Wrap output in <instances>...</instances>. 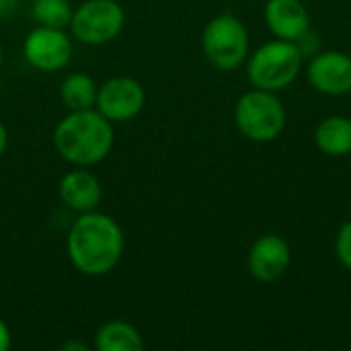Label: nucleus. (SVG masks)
<instances>
[{
  "label": "nucleus",
  "mask_w": 351,
  "mask_h": 351,
  "mask_svg": "<svg viewBox=\"0 0 351 351\" xmlns=\"http://www.w3.org/2000/svg\"><path fill=\"white\" fill-rule=\"evenodd\" d=\"M263 16L278 39L298 41L311 31V16L302 0H267Z\"/></svg>",
  "instance_id": "nucleus-12"
},
{
  "label": "nucleus",
  "mask_w": 351,
  "mask_h": 351,
  "mask_svg": "<svg viewBox=\"0 0 351 351\" xmlns=\"http://www.w3.org/2000/svg\"><path fill=\"white\" fill-rule=\"evenodd\" d=\"M60 350L62 351H90L93 350V346H86V343H82V341H66V343H62V346H60Z\"/></svg>",
  "instance_id": "nucleus-20"
},
{
  "label": "nucleus",
  "mask_w": 351,
  "mask_h": 351,
  "mask_svg": "<svg viewBox=\"0 0 351 351\" xmlns=\"http://www.w3.org/2000/svg\"><path fill=\"white\" fill-rule=\"evenodd\" d=\"M234 123L251 142H271L286 128V109L271 90L253 88L234 105Z\"/></svg>",
  "instance_id": "nucleus-4"
},
{
  "label": "nucleus",
  "mask_w": 351,
  "mask_h": 351,
  "mask_svg": "<svg viewBox=\"0 0 351 351\" xmlns=\"http://www.w3.org/2000/svg\"><path fill=\"white\" fill-rule=\"evenodd\" d=\"M74 45L66 29L33 27L23 41V56L27 64L39 72H58L72 60Z\"/></svg>",
  "instance_id": "nucleus-7"
},
{
  "label": "nucleus",
  "mask_w": 351,
  "mask_h": 351,
  "mask_svg": "<svg viewBox=\"0 0 351 351\" xmlns=\"http://www.w3.org/2000/svg\"><path fill=\"white\" fill-rule=\"evenodd\" d=\"M202 49L214 68L222 72L237 70L249 58V31L239 16L218 14L202 33Z\"/></svg>",
  "instance_id": "nucleus-5"
},
{
  "label": "nucleus",
  "mask_w": 351,
  "mask_h": 351,
  "mask_svg": "<svg viewBox=\"0 0 351 351\" xmlns=\"http://www.w3.org/2000/svg\"><path fill=\"white\" fill-rule=\"evenodd\" d=\"M12 348V333L8 323L0 317V351H8Z\"/></svg>",
  "instance_id": "nucleus-18"
},
{
  "label": "nucleus",
  "mask_w": 351,
  "mask_h": 351,
  "mask_svg": "<svg viewBox=\"0 0 351 351\" xmlns=\"http://www.w3.org/2000/svg\"><path fill=\"white\" fill-rule=\"evenodd\" d=\"M72 4L70 0H35L31 8V16L37 25L66 29L72 21Z\"/></svg>",
  "instance_id": "nucleus-16"
},
{
  "label": "nucleus",
  "mask_w": 351,
  "mask_h": 351,
  "mask_svg": "<svg viewBox=\"0 0 351 351\" xmlns=\"http://www.w3.org/2000/svg\"><path fill=\"white\" fill-rule=\"evenodd\" d=\"M304 53L296 41L274 39L263 43L249 56L247 78L253 88L278 93L290 86L302 70Z\"/></svg>",
  "instance_id": "nucleus-3"
},
{
  "label": "nucleus",
  "mask_w": 351,
  "mask_h": 351,
  "mask_svg": "<svg viewBox=\"0 0 351 351\" xmlns=\"http://www.w3.org/2000/svg\"><path fill=\"white\" fill-rule=\"evenodd\" d=\"M58 195L66 208H70L76 214H84L99 208L103 187L99 177L86 171V167H74L60 179Z\"/></svg>",
  "instance_id": "nucleus-11"
},
{
  "label": "nucleus",
  "mask_w": 351,
  "mask_h": 351,
  "mask_svg": "<svg viewBox=\"0 0 351 351\" xmlns=\"http://www.w3.org/2000/svg\"><path fill=\"white\" fill-rule=\"evenodd\" d=\"M19 8V0H0V21H6Z\"/></svg>",
  "instance_id": "nucleus-19"
},
{
  "label": "nucleus",
  "mask_w": 351,
  "mask_h": 351,
  "mask_svg": "<svg viewBox=\"0 0 351 351\" xmlns=\"http://www.w3.org/2000/svg\"><path fill=\"white\" fill-rule=\"evenodd\" d=\"M335 255L339 259V263L351 271V220L346 222L339 232H337V241H335Z\"/></svg>",
  "instance_id": "nucleus-17"
},
{
  "label": "nucleus",
  "mask_w": 351,
  "mask_h": 351,
  "mask_svg": "<svg viewBox=\"0 0 351 351\" xmlns=\"http://www.w3.org/2000/svg\"><path fill=\"white\" fill-rule=\"evenodd\" d=\"M290 259V245L280 234H263L251 245L247 267L255 280L269 284L280 280L288 271Z\"/></svg>",
  "instance_id": "nucleus-10"
},
{
  "label": "nucleus",
  "mask_w": 351,
  "mask_h": 351,
  "mask_svg": "<svg viewBox=\"0 0 351 351\" xmlns=\"http://www.w3.org/2000/svg\"><path fill=\"white\" fill-rule=\"evenodd\" d=\"M68 259L88 278L111 274L123 257L125 237L115 218L103 212H84L72 222L66 237Z\"/></svg>",
  "instance_id": "nucleus-1"
},
{
  "label": "nucleus",
  "mask_w": 351,
  "mask_h": 351,
  "mask_svg": "<svg viewBox=\"0 0 351 351\" xmlns=\"http://www.w3.org/2000/svg\"><path fill=\"white\" fill-rule=\"evenodd\" d=\"M146 105L144 86L132 76H113L99 86L95 109L113 125L140 115Z\"/></svg>",
  "instance_id": "nucleus-8"
},
{
  "label": "nucleus",
  "mask_w": 351,
  "mask_h": 351,
  "mask_svg": "<svg viewBox=\"0 0 351 351\" xmlns=\"http://www.w3.org/2000/svg\"><path fill=\"white\" fill-rule=\"evenodd\" d=\"M97 93L99 84L84 72H72L60 84V101L68 111L93 109L97 103Z\"/></svg>",
  "instance_id": "nucleus-15"
},
{
  "label": "nucleus",
  "mask_w": 351,
  "mask_h": 351,
  "mask_svg": "<svg viewBox=\"0 0 351 351\" xmlns=\"http://www.w3.org/2000/svg\"><path fill=\"white\" fill-rule=\"evenodd\" d=\"M146 341L142 333L125 321H107L103 323L93 341V350L97 351H142Z\"/></svg>",
  "instance_id": "nucleus-13"
},
{
  "label": "nucleus",
  "mask_w": 351,
  "mask_h": 351,
  "mask_svg": "<svg viewBox=\"0 0 351 351\" xmlns=\"http://www.w3.org/2000/svg\"><path fill=\"white\" fill-rule=\"evenodd\" d=\"M115 142L113 123L95 107L70 111L53 130V148L72 167H95L103 162Z\"/></svg>",
  "instance_id": "nucleus-2"
},
{
  "label": "nucleus",
  "mask_w": 351,
  "mask_h": 351,
  "mask_svg": "<svg viewBox=\"0 0 351 351\" xmlns=\"http://www.w3.org/2000/svg\"><path fill=\"white\" fill-rule=\"evenodd\" d=\"M306 76L315 90L329 97H343L351 93V56L337 49L317 51L311 58Z\"/></svg>",
  "instance_id": "nucleus-9"
},
{
  "label": "nucleus",
  "mask_w": 351,
  "mask_h": 351,
  "mask_svg": "<svg viewBox=\"0 0 351 351\" xmlns=\"http://www.w3.org/2000/svg\"><path fill=\"white\" fill-rule=\"evenodd\" d=\"M125 25V10L117 0H86L72 12L70 33L84 45L111 43Z\"/></svg>",
  "instance_id": "nucleus-6"
},
{
  "label": "nucleus",
  "mask_w": 351,
  "mask_h": 351,
  "mask_svg": "<svg viewBox=\"0 0 351 351\" xmlns=\"http://www.w3.org/2000/svg\"><path fill=\"white\" fill-rule=\"evenodd\" d=\"M315 144L329 156L351 154V119L343 115H331L323 119L315 130Z\"/></svg>",
  "instance_id": "nucleus-14"
},
{
  "label": "nucleus",
  "mask_w": 351,
  "mask_h": 351,
  "mask_svg": "<svg viewBox=\"0 0 351 351\" xmlns=\"http://www.w3.org/2000/svg\"><path fill=\"white\" fill-rule=\"evenodd\" d=\"M6 146H8V132H6V125L0 121V158L6 152Z\"/></svg>",
  "instance_id": "nucleus-21"
},
{
  "label": "nucleus",
  "mask_w": 351,
  "mask_h": 351,
  "mask_svg": "<svg viewBox=\"0 0 351 351\" xmlns=\"http://www.w3.org/2000/svg\"><path fill=\"white\" fill-rule=\"evenodd\" d=\"M2 58H4V53H2V43H0V66H2Z\"/></svg>",
  "instance_id": "nucleus-22"
}]
</instances>
